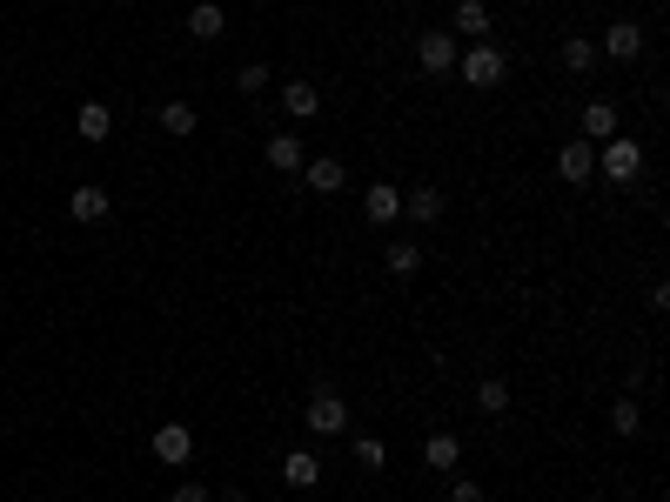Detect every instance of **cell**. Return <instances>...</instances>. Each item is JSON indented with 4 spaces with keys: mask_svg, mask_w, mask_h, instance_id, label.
I'll return each instance as SVG.
<instances>
[{
    "mask_svg": "<svg viewBox=\"0 0 670 502\" xmlns=\"http://www.w3.org/2000/svg\"><path fill=\"white\" fill-rule=\"evenodd\" d=\"M456 74H463L469 88H503V74H510V54H503V47L496 41H469L463 54H456Z\"/></svg>",
    "mask_w": 670,
    "mask_h": 502,
    "instance_id": "6da1fadb",
    "label": "cell"
},
{
    "mask_svg": "<svg viewBox=\"0 0 670 502\" xmlns=\"http://www.w3.org/2000/svg\"><path fill=\"white\" fill-rule=\"evenodd\" d=\"M597 168L610 188H630V181L644 175V148L630 141V134H610V141H597Z\"/></svg>",
    "mask_w": 670,
    "mask_h": 502,
    "instance_id": "7a4b0ae2",
    "label": "cell"
},
{
    "mask_svg": "<svg viewBox=\"0 0 670 502\" xmlns=\"http://www.w3.org/2000/svg\"><path fill=\"white\" fill-rule=\"evenodd\" d=\"M342 429H349V402L315 382L309 389V436H342Z\"/></svg>",
    "mask_w": 670,
    "mask_h": 502,
    "instance_id": "3957f363",
    "label": "cell"
},
{
    "mask_svg": "<svg viewBox=\"0 0 670 502\" xmlns=\"http://www.w3.org/2000/svg\"><path fill=\"white\" fill-rule=\"evenodd\" d=\"M456 54H463V41H456L449 27L416 34V67H423V74H449V67H456Z\"/></svg>",
    "mask_w": 670,
    "mask_h": 502,
    "instance_id": "277c9868",
    "label": "cell"
},
{
    "mask_svg": "<svg viewBox=\"0 0 670 502\" xmlns=\"http://www.w3.org/2000/svg\"><path fill=\"white\" fill-rule=\"evenodd\" d=\"M148 449H155V462H168V469H181V462L195 456V429H188V422H161L155 436H148Z\"/></svg>",
    "mask_w": 670,
    "mask_h": 502,
    "instance_id": "5b68a950",
    "label": "cell"
},
{
    "mask_svg": "<svg viewBox=\"0 0 670 502\" xmlns=\"http://www.w3.org/2000/svg\"><path fill=\"white\" fill-rule=\"evenodd\" d=\"M557 175L570 181V188H583V181L597 175V141H563L557 148Z\"/></svg>",
    "mask_w": 670,
    "mask_h": 502,
    "instance_id": "8992f818",
    "label": "cell"
},
{
    "mask_svg": "<svg viewBox=\"0 0 670 502\" xmlns=\"http://www.w3.org/2000/svg\"><path fill=\"white\" fill-rule=\"evenodd\" d=\"M597 54H610V61H637V54H644V27L637 21H610L603 27V41H597Z\"/></svg>",
    "mask_w": 670,
    "mask_h": 502,
    "instance_id": "52a82bcc",
    "label": "cell"
},
{
    "mask_svg": "<svg viewBox=\"0 0 670 502\" xmlns=\"http://www.w3.org/2000/svg\"><path fill=\"white\" fill-rule=\"evenodd\" d=\"M108 188H94V181H81V188H74V195H67V215L81 221V228H94V221H108Z\"/></svg>",
    "mask_w": 670,
    "mask_h": 502,
    "instance_id": "ba28073f",
    "label": "cell"
},
{
    "mask_svg": "<svg viewBox=\"0 0 670 502\" xmlns=\"http://www.w3.org/2000/svg\"><path fill=\"white\" fill-rule=\"evenodd\" d=\"M449 34H456V41H490V7H483V0H456Z\"/></svg>",
    "mask_w": 670,
    "mask_h": 502,
    "instance_id": "9c48e42d",
    "label": "cell"
},
{
    "mask_svg": "<svg viewBox=\"0 0 670 502\" xmlns=\"http://www.w3.org/2000/svg\"><path fill=\"white\" fill-rule=\"evenodd\" d=\"M268 168H282V175H302V161H309V148H302V134H289V128H282V134H268Z\"/></svg>",
    "mask_w": 670,
    "mask_h": 502,
    "instance_id": "30bf717a",
    "label": "cell"
},
{
    "mask_svg": "<svg viewBox=\"0 0 670 502\" xmlns=\"http://www.w3.org/2000/svg\"><path fill=\"white\" fill-rule=\"evenodd\" d=\"M282 482H289V489H315V482H322V456H315V449H289V456H282Z\"/></svg>",
    "mask_w": 670,
    "mask_h": 502,
    "instance_id": "8fae6325",
    "label": "cell"
},
{
    "mask_svg": "<svg viewBox=\"0 0 670 502\" xmlns=\"http://www.w3.org/2000/svg\"><path fill=\"white\" fill-rule=\"evenodd\" d=\"M362 215H369V221H396V215H402V188H389V181H369V188H362Z\"/></svg>",
    "mask_w": 670,
    "mask_h": 502,
    "instance_id": "7c38bea8",
    "label": "cell"
},
{
    "mask_svg": "<svg viewBox=\"0 0 670 502\" xmlns=\"http://www.w3.org/2000/svg\"><path fill=\"white\" fill-rule=\"evenodd\" d=\"M302 175H309V188H315V195H335V188L349 181V168H342L335 154H315V161H302Z\"/></svg>",
    "mask_w": 670,
    "mask_h": 502,
    "instance_id": "4fadbf2b",
    "label": "cell"
},
{
    "mask_svg": "<svg viewBox=\"0 0 670 502\" xmlns=\"http://www.w3.org/2000/svg\"><path fill=\"white\" fill-rule=\"evenodd\" d=\"M222 27H228V14L215 0H195V7H188V34H195V41H222Z\"/></svg>",
    "mask_w": 670,
    "mask_h": 502,
    "instance_id": "5bb4252c",
    "label": "cell"
},
{
    "mask_svg": "<svg viewBox=\"0 0 670 502\" xmlns=\"http://www.w3.org/2000/svg\"><path fill=\"white\" fill-rule=\"evenodd\" d=\"M282 114H289V121H315V114H322V94H315L309 81H289V88H282Z\"/></svg>",
    "mask_w": 670,
    "mask_h": 502,
    "instance_id": "9a60e30c",
    "label": "cell"
},
{
    "mask_svg": "<svg viewBox=\"0 0 670 502\" xmlns=\"http://www.w3.org/2000/svg\"><path fill=\"white\" fill-rule=\"evenodd\" d=\"M402 215L409 221H443V188H409V195H402Z\"/></svg>",
    "mask_w": 670,
    "mask_h": 502,
    "instance_id": "2e32d148",
    "label": "cell"
},
{
    "mask_svg": "<svg viewBox=\"0 0 670 502\" xmlns=\"http://www.w3.org/2000/svg\"><path fill=\"white\" fill-rule=\"evenodd\" d=\"M74 128H81V141H108L114 134V108L108 101H88V108L74 114Z\"/></svg>",
    "mask_w": 670,
    "mask_h": 502,
    "instance_id": "e0dca14e",
    "label": "cell"
},
{
    "mask_svg": "<svg viewBox=\"0 0 670 502\" xmlns=\"http://www.w3.org/2000/svg\"><path fill=\"white\" fill-rule=\"evenodd\" d=\"M557 61H563V67H570V74L583 81V74H590V67L603 61V54H597V41H583V34H570V41L557 47Z\"/></svg>",
    "mask_w": 670,
    "mask_h": 502,
    "instance_id": "ac0fdd59",
    "label": "cell"
},
{
    "mask_svg": "<svg viewBox=\"0 0 670 502\" xmlns=\"http://www.w3.org/2000/svg\"><path fill=\"white\" fill-rule=\"evenodd\" d=\"M423 462L429 469H456V462H463V442L449 436V429H436V436L423 442Z\"/></svg>",
    "mask_w": 670,
    "mask_h": 502,
    "instance_id": "d6986e66",
    "label": "cell"
},
{
    "mask_svg": "<svg viewBox=\"0 0 670 502\" xmlns=\"http://www.w3.org/2000/svg\"><path fill=\"white\" fill-rule=\"evenodd\" d=\"M610 134H617V108H610V101H590V108H583V141H610Z\"/></svg>",
    "mask_w": 670,
    "mask_h": 502,
    "instance_id": "ffe728a7",
    "label": "cell"
},
{
    "mask_svg": "<svg viewBox=\"0 0 670 502\" xmlns=\"http://www.w3.org/2000/svg\"><path fill=\"white\" fill-rule=\"evenodd\" d=\"M161 128L175 134V141H188V134L201 128V114H195V101H168V108H161Z\"/></svg>",
    "mask_w": 670,
    "mask_h": 502,
    "instance_id": "44dd1931",
    "label": "cell"
},
{
    "mask_svg": "<svg viewBox=\"0 0 670 502\" xmlns=\"http://www.w3.org/2000/svg\"><path fill=\"white\" fill-rule=\"evenodd\" d=\"M382 268H389V275H416V268H423V248H416V241H389V248H382Z\"/></svg>",
    "mask_w": 670,
    "mask_h": 502,
    "instance_id": "7402d4cb",
    "label": "cell"
},
{
    "mask_svg": "<svg viewBox=\"0 0 670 502\" xmlns=\"http://www.w3.org/2000/svg\"><path fill=\"white\" fill-rule=\"evenodd\" d=\"M476 409L503 415V409H510V382H503V375H483V382H476Z\"/></svg>",
    "mask_w": 670,
    "mask_h": 502,
    "instance_id": "603a6c76",
    "label": "cell"
},
{
    "mask_svg": "<svg viewBox=\"0 0 670 502\" xmlns=\"http://www.w3.org/2000/svg\"><path fill=\"white\" fill-rule=\"evenodd\" d=\"M610 429H617V436H637V429H644V409H637L630 395H617V402H610Z\"/></svg>",
    "mask_w": 670,
    "mask_h": 502,
    "instance_id": "cb8c5ba5",
    "label": "cell"
},
{
    "mask_svg": "<svg viewBox=\"0 0 670 502\" xmlns=\"http://www.w3.org/2000/svg\"><path fill=\"white\" fill-rule=\"evenodd\" d=\"M235 88H242V94H268V67H262V61H248L242 74H235Z\"/></svg>",
    "mask_w": 670,
    "mask_h": 502,
    "instance_id": "d4e9b609",
    "label": "cell"
},
{
    "mask_svg": "<svg viewBox=\"0 0 670 502\" xmlns=\"http://www.w3.org/2000/svg\"><path fill=\"white\" fill-rule=\"evenodd\" d=\"M356 462H362V469H382V462H389V449H382L376 436H356Z\"/></svg>",
    "mask_w": 670,
    "mask_h": 502,
    "instance_id": "484cf974",
    "label": "cell"
},
{
    "mask_svg": "<svg viewBox=\"0 0 670 502\" xmlns=\"http://www.w3.org/2000/svg\"><path fill=\"white\" fill-rule=\"evenodd\" d=\"M449 502H483V482H469V476H456V482H449Z\"/></svg>",
    "mask_w": 670,
    "mask_h": 502,
    "instance_id": "4316f807",
    "label": "cell"
},
{
    "mask_svg": "<svg viewBox=\"0 0 670 502\" xmlns=\"http://www.w3.org/2000/svg\"><path fill=\"white\" fill-rule=\"evenodd\" d=\"M168 502H215V496H208L201 482H181V489H175V496H168Z\"/></svg>",
    "mask_w": 670,
    "mask_h": 502,
    "instance_id": "83f0119b",
    "label": "cell"
},
{
    "mask_svg": "<svg viewBox=\"0 0 670 502\" xmlns=\"http://www.w3.org/2000/svg\"><path fill=\"white\" fill-rule=\"evenodd\" d=\"M215 502H248V496H242V489H228V496H215Z\"/></svg>",
    "mask_w": 670,
    "mask_h": 502,
    "instance_id": "f1b7e54d",
    "label": "cell"
}]
</instances>
